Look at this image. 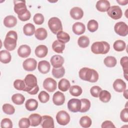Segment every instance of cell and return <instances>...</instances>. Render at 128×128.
I'll list each match as a JSON object with an SVG mask.
<instances>
[{
    "instance_id": "obj_1",
    "label": "cell",
    "mask_w": 128,
    "mask_h": 128,
    "mask_svg": "<svg viewBox=\"0 0 128 128\" xmlns=\"http://www.w3.org/2000/svg\"><path fill=\"white\" fill-rule=\"evenodd\" d=\"M26 87L23 91L26 92L30 94L34 95L38 93L39 87L37 84V79L35 76L32 74H28L24 79Z\"/></svg>"
},
{
    "instance_id": "obj_2",
    "label": "cell",
    "mask_w": 128,
    "mask_h": 128,
    "mask_svg": "<svg viewBox=\"0 0 128 128\" xmlns=\"http://www.w3.org/2000/svg\"><path fill=\"white\" fill-rule=\"evenodd\" d=\"M79 76L82 80L91 82H95L98 79V72L94 69L83 68L79 71Z\"/></svg>"
},
{
    "instance_id": "obj_3",
    "label": "cell",
    "mask_w": 128,
    "mask_h": 128,
    "mask_svg": "<svg viewBox=\"0 0 128 128\" xmlns=\"http://www.w3.org/2000/svg\"><path fill=\"white\" fill-rule=\"evenodd\" d=\"M18 35L16 32L14 30L9 31L4 39V48L9 51L14 50L16 46V40Z\"/></svg>"
},
{
    "instance_id": "obj_4",
    "label": "cell",
    "mask_w": 128,
    "mask_h": 128,
    "mask_svg": "<svg viewBox=\"0 0 128 128\" xmlns=\"http://www.w3.org/2000/svg\"><path fill=\"white\" fill-rule=\"evenodd\" d=\"M110 49V44L106 42H96L91 46L92 52L95 54H106Z\"/></svg>"
},
{
    "instance_id": "obj_5",
    "label": "cell",
    "mask_w": 128,
    "mask_h": 128,
    "mask_svg": "<svg viewBox=\"0 0 128 128\" xmlns=\"http://www.w3.org/2000/svg\"><path fill=\"white\" fill-rule=\"evenodd\" d=\"M48 26L52 33L57 34L62 30V26L60 20L56 17L51 18L48 22Z\"/></svg>"
},
{
    "instance_id": "obj_6",
    "label": "cell",
    "mask_w": 128,
    "mask_h": 128,
    "mask_svg": "<svg viewBox=\"0 0 128 128\" xmlns=\"http://www.w3.org/2000/svg\"><path fill=\"white\" fill-rule=\"evenodd\" d=\"M56 120L58 124L62 126H66L70 121V116L69 114L64 110L58 112L56 115Z\"/></svg>"
},
{
    "instance_id": "obj_7",
    "label": "cell",
    "mask_w": 128,
    "mask_h": 128,
    "mask_svg": "<svg viewBox=\"0 0 128 128\" xmlns=\"http://www.w3.org/2000/svg\"><path fill=\"white\" fill-rule=\"evenodd\" d=\"M114 30L116 34L120 36H125L128 34V26L123 22H120L114 25Z\"/></svg>"
},
{
    "instance_id": "obj_8",
    "label": "cell",
    "mask_w": 128,
    "mask_h": 128,
    "mask_svg": "<svg viewBox=\"0 0 128 128\" xmlns=\"http://www.w3.org/2000/svg\"><path fill=\"white\" fill-rule=\"evenodd\" d=\"M108 14L114 20H118L122 18V12L121 8L118 6H113L109 8L107 11Z\"/></svg>"
},
{
    "instance_id": "obj_9",
    "label": "cell",
    "mask_w": 128,
    "mask_h": 128,
    "mask_svg": "<svg viewBox=\"0 0 128 128\" xmlns=\"http://www.w3.org/2000/svg\"><path fill=\"white\" fill-rule=\"evenodd\" d=\"M14 10L18 16H21L24 14L27 10L25 1L14 0Z\"/></svg>"
},
{
    "instance_id": "obj_10",
    "label": "cell",
    "mask_w": 128,
    "mask_h": 128,
    "mask_svg": "<svg viewBox=\"0 0 128 128\" xmlns=\"http://www.w3.org/2000/svg\"><path fill=\"white\" fill-rule=\"evenodd\" d=\"M68 108L72 112H80L81 108L80 100L78 98L70 99L68 102Z\"/></svg>"
},
{
    "instance_id": "obj_11",
    "label": "cell",
    "mask_w": 128,
    "mask_h": 128,
    "mask_svg": "<svg viewBox=\"0 0 128 128\" xmlns=\"http://www.w3.org/2000/svg\"><path fill=\"white\" fill-rule=\"evenodd\" d=\"M56 86L57 84L56 81L51 78H46L43 82L44 88L50 92H54L56 89Z\"/></svg>"
},
{
    "instance_id": "obj_12",
    "label": "cell",
    "mask_w": 128,
    "mask_h": 128,
    "mask_svg": "<svg viewBox=\"0 0 128 128\" xmlns=\"http://www.w3.org/2000/svg\"><path fill=\"white\" fill-rule=\"evenodd\" d=\"M37 65L36 60L32 58H28L22 64V66L26 71L31 72L36 70Z\"/></svg>"
},
{
    "instance_id": "obj_13",
    "label": "cell",
    "mask_w": 128,
    "mask_h": 128,
    "mask_svg": "<svg viewBox=\"0 0 128 128\" xmlns=\"http://www.w3.org/2000/svg\"><path fill=\"white\" fill-rule=\"evenodd\" d=\"M40 124L43 128H54V120L50 116H42Z\"/></svg>"
},
{
    "instance_id": "obj_14",
    "label": "cell",
    "mask_w": 128,
    "mask_h": 128,
    "mask_svg": "<svg viewBox=\"0 0 128 128\" xmlns=\"http://www.w3.org/2000/svg\"><path fill=\"white\" fill-rule=\"evenodd\" d=\"M64 101L65 97L62 92L58 91L54 94L52 96V102L55 105L61 106L64 104Z\"/></svg>"
},
{
    "instance_id": "obj_15",
    "label": "cell",
    "mask_w": 128,
    "mask_h": 128,
    "mask_svg": "<svg viewBox=\"0 0 128 128\" xmlns=\"http://www.w3.org/2000/svg\"><path fill=\"white\" fill-rule=\"evenodd\" d=\"M31 53L30 48L26 44L20 46L18 50V55L22 58H24L28 56Z\"/></svg>"
},
{
    "instance_id": "obj_16",
    "label": "cell",
    "mask_w": 128,
    "mask_h": 128,
    "mask_svg": "<svg viewBox=\"0 0 128 128\" xmlns=\"http://www.w3.org/2000/svg\"><path fill=\"white\" fill-rule=\"evenodd\" d=\"M96 7L100 12H105L110 8V3L106 0H100L97 2Z\"/></svg>"
},
{
    "instance_id": "obj_17",
    "label": "cell",
    "mask_w": 128,
    "mask_h": 128,
    "mask_svg": "<svg viewBox=\"0 0 128 128\" xmlns=\"http://www.w3.org/2000/svg\"><path fill=\"white\" fill-rule=\"evenodd\" d=\"M114 90L118 92H124L126 88V84L122 79H116L113 83Z\"/></svg>"
},
{
    "instance_id": "obj_18",
    "label": "cell",
    "mask_w": 128,
    "mask_h": 128,
    "mask_svg": "<svg viewBox=\"0 0 128 128\" xmlns=\"http://www.w3.org/2000/svg\"><path fill=\"white\" fill-rule=\"evenodd\" d=\"M50 63L54 68H60L64 62V58L60 55H54L50 58Z\"/></svg>"
},
{
    "instance_id": "obj_19",
    "label": "cell",
    "mask_w": 128,
    "mask_h": 128,
    "mask_svg": "<svg viewBox=\"0 0 128 128\" xmlns=\"http://www.w3.org/2000/svg\"><path fill=\"white\" fill-rule=\"evenodd\" d=\"M70 15L74 20H80L84 16V12L79 7H74L70 10Z\"/></svg>"
},
{
    "instance_id": "obj_20",
    "label": "cell",
    "mask_w": 128,
    "mask_h": 128,
    "mask_svg": "<svg viewBox=\"0 0 128 128\" xmlns=\"http://www.w3.org/2000/svg\"><path fill=\"white\" fill-rule=\"evenodd\" d=\"M35 54L38 58H42L45 57L48 52V48L44 45H39L35 49Z\"/></svg>"
},
{
    "instance_id": "obj_21",
    "label": "cell",
    "mask_w": 128,
    "mask_h": 128,
    "mask_svg": "<svg viewBox=\"0 0 128 128\" xmlns=\"http://www.w3.org/2000/svg\"><path fill=\"white\" fill-rule=\"evenodd\" d=\"M38 70L42 74H47L50 70V65L46 60L40 61L38 64Z\"/></svg>"
},
{
    "instance_id": "obj_22",
    "label": "cell",
    "mask_w": 128,
    "mask_h": 128,
    "mask_svg": "<svg viewBox=\"0 0 128 128\" xmlns=\"http://www.w3.org/2000/svg\"><path fill=\"white\" fill-rule=\"evenodd\" d=\"M85 26L82 22H76L72 26V31L77 35H80L84 34L85 32Z\"/></svg>"
},
{
    "instance_id": "obj_23",
    "label": "cell",
    "mask_w": 128,
    "mask_h": 128,
    "mask_svg": "<svg viewBox=\"0 0 128 128\" xmlns=\"http://www.w3.org/2000/svg\"><path fill=\"white\" fill-rule=\"evenodd\" d=\"M28 119L30 121L31 126H36L40 124L42 116L38 114H32L29 116Z\"/></svg>"
},
{
    "instance_id": "obj_24",
    "label": "cell",
    "mask_w": 128,
    "mask_h": 128,
    "mask_svg": "<svg viewBox=\"0 0 128 128\" xmlns=\"http://www.w3.org/2000/svg\"><path fill=\"white\" fill-rule=\"evenodd\" d=\"M17 23L16 18L13 16H8L4 18V24L7 28H12Z\"/></svg>"
},
{
    "instance_id": "obj_25",
    "label": "cell",
    "mask_w": 128,
    "mask_h": 128,
    "mask_svg": "<svg viewBox=\"0 0 128 128\" xmlns=\"http://www.w3.org/2000/svg\"><path fill=\"white\" fill-rule=\"evenodd\" d=\"M25 107L29 111L35 110L38 107V102L35 99H28L26 102Z\"/></svg>"
},
{
    "instance_id": "obj_26",
    "label": "cell",
    "mask_w": 128,
    "mask_h": 128,
    "mask_svg": "<svg viewBox=\"0 0 128 128\" xmlns=\"http://www.w3.org/2000/svg\"><path fill=\"white\" fill-rule=\"evenodd\" d=\"M12 59V56L10 52L6 50H2L0 52V61L4 64L10 62Z\"/></svg>"
},
{
    "instance_id": "obj_27",
    "label": "cell",
    "mask_w": 128,
    "mask_h": 128,
    "mask_svg": "<svg viewBox=\"0 0 128 128\" xmlns=\"http://www.w3.org/2000/svg\"><path fill=\"white\" fill-rule=\"evenodd\" d=\"M23 32L26 36H31L35 33V26L31 23L26 24L24 26Z\"/></svg>"
},
{
    "instance_id": "obj_28",
    "label": "cell",
    "mask_w": 128,
    "mask_h": 128,
    "mask_svg": "<svg viewBox=\"0 0 128 128\" xmlns=\"http://www.w3.org/2000/svg\"><path fill=\"white\" fill-rule=\"evenodd\" d=\"M65 48L64 44H63L58 40L54 42L52 44V48L54 52L58 54H62Z\"/></svg>"
},
{
    "instance_id": "obj_29",
    "label": "cell",
    "mask_w": 128,
    "mask_h": 128,
    "mask_svg": "<svg viewBox=\"0 0 128 128\" xmlns=\"http://www.w3.org/2000/svg\"><path fill=\"white\" fill-rule=\"evenodd\" d=\"M34 34L36 38L40 40H44L48 36L46 30L42 28H40L36 30Z\"/></svg>"
},
{
    "instance_id": "obj_30",
    "label": "cell",
    "mask_w": 128,
    "mask_h": 128,
    "mask_svg": "<svg viewBox=\"0 0 128 128\" xmlns=\"http://www.w3.org/2000/svg\"><path fill=\"white\" fill-rule=\"evenodd\" d=\"M70 87V82L66 79L62 78L60 80L58 84V88L62 92L67 91Z\"/></svg>"
},
{
    "instance_id": "obj_31",
    "label": "cell",
    "mask_w": 128,
    "mask_h": 128,
    "mask_svg": "<svg viewBox=\"0 0 128 128\" xmlns=\"http://www.w3.org/2000/svg\"><path fill=\"white\" fill-rule=\"evenodd\" d=\"M56 38L58 41L63 44L68 42L70 40V36L69 34L66 32H63L62 30L56 34Z\"/></svg>"
},
{
    "instance_id": "obj_32",
    "label": "cell",
    "mask_w": 128,
    "mask_h": 128,
    "mask_svg": "<svg viewBox=\"0 0 128 128\" xmlns=\"http://www.w3.org/2000/svg\"><path fill=\"white\" fill-rule=\"evenodd\" d=\"M65 73V70L64 68L62 66L60 68H53L52 70V76L56 78H62Z\"/></svg>"
},
{
    "instance_id": "obj_33",
    "label": "cell",
    "mask_w": 128,
    "mask_h": 128,
    "mask_svg": "<svg viewBox=\"0 0 128 128\" xmlns=\"http://www.w3.org/2000/svg\"><path fill=\"white\" fill-rule=\"evenodd\" d=\"M12 102L17 105H20L23 104L24 102V96L20 94H16L12 95Z\"/></svg>"
},
{
    "instance_id": "obj_34",
    "label": "cell",
    "mask_w": 128,
    "mask_h": 128,
    "mask_svg": "<svg viewBox=\"0 0 128 128\" xmlns=\"http://www.w3.org/2000/svg\"><path fill=\"white\" fill-rule=\"evenodd\" d=\"M120 64L122 67L124 74L125 78L128 80V56H124L120 59Z\"/></svg>"
},
{
    "instance_id": "obj_35",
    "label": "cell",
    "mask_w": 128,
    "mask_h": 128,
    "mask_svg": "<svg viewBox=\"0 0 128 128\" xmlns=\"http://www.w3.org/2000/svg\"><path fill=\"white\" fill-rule=\"evenodd\" d=\"M126 44L125 42L122 40H117L114 43L113 48L114 50L117 52H122L126 48Z\"/></svg>"
},
{
    "instance_id": "obj_36",
    "label": "cell",
    "mask_w": 128,
    "mask_h": 128,
    "mask_svg": "<svg viewBox=\"0 0 128 128\" xmlns=\"http://www.w3.org/2000/svg\"><path fill=\"white\" fill-rule=\"evenodd\" d=\"M99 98L100 100L104 102H108L111 98V94L106 90H102L99 94Z\"/></svg>"
},
{
    "instance_id": "obj_37",
    "label": "cell",
    "mask_w": 128,
    "mask_h": 128,
    "mask_svg": "<svg viewBox=\"0 0 128 128\" xmlns=\"http://www.w3.org/2000/svg\"><path fill=\"white\" fill-rule=\"evenodd\" d=\"M81 101V108L80 110L81 112H88L90 107V102L86 98H82Z\"/></svg>"
},
{
    "instance_id": "obj_38",
    "label": "cell",
    "mask_w": 128,
    "mask_h": 128,
    "mask_svg": "<svg viewBox=\"0 0 128 128\" xmlns=\"http://www.w3.org/2000/svg\"><path fill=\"white\" fill-rule=\"evenodd\" d=\"M104 62L106 66L108 68H112L116 66L117 61L114 57L108 56L104 59Z\"/></svg>"
},
{
    "instance_id": "obj_39",
    "label": "cell",
    "mask_w": 128,
    "mask_h": 128,
    "mask_svg": "<svg viewBox=\"0 0 128 128\" xmlns=\"http://www.w3.org/2000/svg\"><path fill=\"white\" fill-rule=\"evenodd\" d=\"M78 44L80 48H86L88 47L90 44L89 38L86 36H81L78 40Z\"/></svg>"
},
{
    "instance_id": "obj_40",
    "label": "cell",
    "mask_w": 128,
    "mask_h": 128,
    "mask_svg": "<svg viewBox=\"0 0 128 128\" xmlns=\"http://www.w3.org/2000/svg\"><path fill=\"white\" fill-rule=\"evenodd\" d=\"M80 124L82 127L84 128H88L91 126L92 120L88 116H84L80 118Z\"/></svg>"
},
{
    "instance_id": "obj_41",
    "label": "cell",
    "mask_w": 128,
    "mask_h": 128,
    "mask_svg": "<svg viewBox=\"0 0 128 128\" xmlns=\"http://www.w3.org/2000/svg\"><path fill=\"white\" fill-rule=\"evenodd\" d=\"M82 92V88L78 86H72L70 88V92L72 96H78Z\"/></svg>"
},
{
    "instance_id": "obj_42",
    "label": "cell",
    "mask_w": 128,
    "mask_h": 128,
    "mask_svg": "<svg viewBox=\"0 0 128 128\" xmlns=\"http://www.w3.org/2000/svg\"><path fill=\"white\" fill-rule=\"evenodd\" d=\"M98 22L94 20H89L87 24L88 30L92 32H96L98 30Z\"/></svg>"
},
{
    "instance_id": "obj_43",
    "label": "cell",
    "mask_w": 128,
    "mask_h": 128,
    "mask_svg": "<svg viewBox=\"0 0 128 128\" xmlns=\"http://www.w3.org/2000/svg\"><path fill=\"white\" fill-rule=\"evenodd\" d=\"M2 110L4 113L8 114H12L15 112L14 106L9 104H5L2 106Z\"/></svg>"
},
{
    "instance_id": "obj_44",
    "label": "cell",
    "mask_w": 128,
    "mask_h": 128,
    "mask_svg": "<svg viewBox=\"0 0 128 128\" xmlns=\"http://www.w3.org/2000/svg\"><path fill=\"white\" fill-rule=\"evenodd\" d=\"M14 88L19 90H24L26 87V84L24 80H16L14 82Z\"/></svg>"
},
{
    "instance_id": "obj_45",
    "label": "cell",
    "mask_w": 128,
    "mask_h": 128,
    "mask_svg": "<svg viewBox=\"0 0 128 128\" xmlns=\"http://www.w3.org/2000/svg\"><path fill=\"white\" fill-rule=\"evenodd\" d=\"M39 100L42 103H46L50 99V96L48 92L45 91H42L40 92L38 96Z\"/></svg>"
},
{
    "instance_id": "obj_46",
    "label": "cell",
    "mask_w": 128,
    "mask_h": 128,
    "mask_svg": "<svg viewBox=\"0 0 128 128\" xmlns=\"http://www.w3.org/2000/svg\"><path fill=\"white\" fill-rule=\"evenodd\" d=\"M33 20L34 21V22L38 25H40L43 24L44 22V16L43 15L40 13H37L34 14V16Z\"/></svg>"
},
{
    "instance_id": "obj_47",
    "label": "cell",
    "mask_w": 128,
    "mask_h": 128,
    "mask_svg": "<svg viewBox=\"0 0 128 128\" xmlns=\"http://www.w3.org/2000/svg\"><path fill=\"white\" fill-rule=\"evenodd\" d=\"M30 126V121L28 118H21L18 122V126L20 128H28Z\"/></svg>"
},
{
    "instance_id": "obj_48",
    "label": "cell",
    "mask_w": 128,
    "mask_h": 128,
    "mask_svg": "<svg viewBox=\"0 0 128 128\" xmlns=\"http://www.w3.org/2000/svg\"><path fill=\"white\" fill-rule=\"evenodd\" d=\"M0 126L2 128H12V122L10 118H4L1 121Z\"/></svg>"
},
{
    "instance_id": "obj_49",
    "label": "cell",
    "mask_w": 128,
    "mask_h": 128,
    "mask_svg": "<svg viewBox=\"0 0 128 128\" xmlns=\"http://www.w3.org/2000/svg\"><path fill=\"white\" fill-rule=\"evenodd\" d=\"M102 90V88L98 86H94L90 90V92L91 95L94 98H98L100 92Z\"/></svg>"
},
{
    "instance_id": "obj_50",
    "label": "cell",
    "mask_w": 128,
    "mask_h": 128,
    "mask_svg": "<svg viewBox=\"0 0 128 128\" xmlns=\"http://www.w3.org/2000/svg\"><path fill=\"white\" fill-rule=\"evenodd\" d=\"M120 118L122 122H128V109L125 108L123 109L120 114Z\"/></svg>"
},
{
    "instance_id": "obj_51",
    "label": "cell",
    "mask_w": 128,
    "mask_h": 128,
    "mask_svg": "<svg viewBox=\"0 0 128 128\" xmlns=\"http://www.w3.org/2000/svg\"><path fill=\"white\" fill-rule=\"evenodd\" d=\"M30 16H31L30 12L28 10L24 14H22L21 16H18V18L20 20L23 21V22L26 21V20H30Z\"/></svg>"
},
{
    "instance_id": "obj_52",
    "label": "cell",
    "mask_w": 128,
    "mask_h": 128,
    "mask_svg": "<svg viewBox=\"0 0 128 128\" xmlns=\"http://www.w3.org/2000/svg\"><path fill=\"white\" fill-rule=\"evenodd\" d=\"M101 127L102 128H115V126L113 124V123L110 120H106L102 122Z\"/></svg>"
},
{
    "instance_id": "obj_53",
    "label": "cell",
    "mask_w": 128,
    "mask_h": 128,
    "mask_svg": "<svg viewBox=\"0 0 128 128\" xmlns=\"http://www.w3.org/2000/svg\"><path fill=\"white\" fill-rule=\"evenodd\" d=\"M116 2L120 5H126L127 4L128 1V0H116Z\"/></svg>"
},
{
    "instance_id": "obj_54",
    "label": "cell",
    "mask_w": 128,
    "mask_h": 128,
    "mask_svg": "<svg viewBox=\"0 0 128 128\" xmlns=\"http://www.w3.org/2000/svg\"><path fill=\"white\" fill-rule=\"evenodd\" d=\"M128 90H124V94H123V95H124V96L126 98V99H128V97H127V96H128Z\"/></svg>"
}]
</instances>
